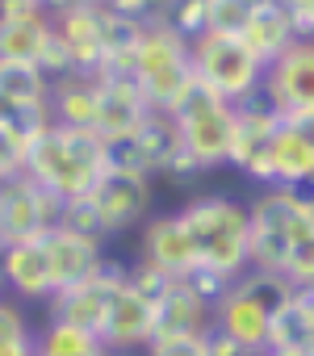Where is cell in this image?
<instances>
[{
    "label": "cell",
    "mask_w": 314,
    "mask_h": 356,
    "mask_svg": "<svg viewBox=\"0 0 314 356\" xmlns=\"http://www.w3.org/2000/svg\"><path fill=\"white\" fill-rule=\"evenodd\" d=\"M26 331H34V327L26 323L22 302H13V298L0 293V343H5V339H17V335H26Z\"/></svg>",
    "instance_id": "d590c367"
},
{
    "label": "cell",
    "mask_w": 314,
    "mask_h": 356,
    "mask_svg": "<svg viewBox=\"0 0 314 356\" xmlns=\"http://www.w3.org/2000/svg\"><path fill=\"white\" fill-rule=\"evenodd\" d=\"M142 356H206V335H155Z\"/></svg>",
    "instance_id": "836d02e7"
},
{
    "label": "cell",
    "mask_w": 314,
    "mask_h": 356,
    "mask_svg": "<svg viewBox=\"0 0 314 356\" xmlns=\"http://www.w3.org/2000/svg\"><path fill=\"white\" fill-rule=\"evenodd\" d=\"M272 163H276V185L314 176V143L306 134H297L285 118H281V130H276V143H272Z\"/></svg>",
    "instance_id": "603a6c76"
},
{
    "label": "cell",
    "mask_w": 314,
    "mask_h": 356,
    "mask_svg": "<svg viewBox=\"0 0 314 356\" xmlns=\"http://www.w3.org/2000/svg\"><path fill=\"white\" fill-rule=\"evenodd\" d=\"M130 285H134L151 306H160V302L168 298V289L176 285V277H168L164 268H155V264H147V260H134V264H130Z\"/></svg>",
    "instance_id": "f546056e"
},
{
    "label": "cell",
    "mask_w": 314,
    "mask_h": 356,
    "mask_svg": "<svg viewBox=\"0 0 314 356\" xmlns=\"http://www.w3.org/2000/svg\"><path fill=\"white\" fill-rule=\"evenodd\" d=\"M109 5H113L122 17L138 22V26H164L176 0H109Z\"/></svg>",
    "instance_id": "1f68e13d"
},
{
    "label": "cell",
    "mask_w": 314,
    "mask_h": 356,
    "mask_svg": "<svg viewBox=\"0 0 314 356\" xmlns=\"http://www.w3.org/2000/svg\"><path fill=\"white\" fill-rule=\"evenodd\" d=\"M101 339H105L113 352H142V348L155 339V306H151L130 281L113 293Z\"/></svg>",
    "instance_id": "5bb4252c"
},
{
    "label": "cell",
    "mask_w": 314,
    "mask_h": 356,
    "mask_svg": "<svg viewBox=\"0 0 314 356\" xmlns=\"http://www.w3.org/2000/svg\"><path fill=\"white\" fill-rule=\"evenodd\" d=\"M126 281H130V264L105 252L101 268H97L88 281L67 285V289H59V293L47 302V314H51V318H67V323H76V327L101 335V331H105L109 302H113V293H117Z\"/></svg>",
    "instance_id": "ba28073f"
},
{
    "label": "cell",
    "mask_w": 314,
    "mask_h": 356,
    "mask_svg": "<svg viewBox=\"0 0 314 356\" xmlns=\"http://www.w3.org/2000/svg\"><path fill=\"white\" fill-rule=\"evenodd\" d=\"M264 356H310V352H264Z\"/></svg>",
    "instance_id": "ee69618b"
},
{
    "label": "cell",
    "mask_w": 314,
    "mask_h": 356,
    "mask_svg": "<svg viewBox=\"0 0 314 356\" xmlns=\"http://www.w3.org/2000/svg\"><path fill=\"white\" fill-rule=\"evenodd\" d=\"M239 38H243V47L268 67L272 59H281V55L301 38V30L293 26V17L285 13L281 0H256V13H251L247 30H243Z\"/></svg>",
    "instance_id": "ac0fdd59"
},
{
    "label": "cell",
    "mask_w": 314,
    "mask_h": 356,
    "mask_svg": "<svg viewBox=\"0 0 314 356\" xmlns=\"http://www.w3.org/2000/svg\"><path fill=\"white\" fill-rule=\"evenodd\" d=\"M272 318L276 314H268L239 281L226 289V298L214 306V327L218 331H226L231 339H239V343H247V348H256V352H268V331H272Z\"/></svg>",
    "instance_id": "e0dca14e"
},
{
    "label": "cell",
    "mask_w": 314,
    "mask_h": 356,
    "mask_svg": "<svg viewBox=\"0 0 314 356\" xmlns=\"http://www.w3.org/2000/svg\"><path fill=\"white\" fill-rule=\"evenodd\" d=\"M256 13V0H210V30L206 34H243Z\"/></svg>",
    "instance_id": "83f0119b"
},
{
    "label": "cell",
    "mask_w": 314,
    "mask_h": 356,
    "mask_svg": "<svg viewBox=\"0 0 314 356\" xmlns=\"http://www.w3.org/2000/svg\"><path fill=\"white\" fill-rule=\"evenodd\" d=\"M285 277L293 281V289H306V285H314V214H301V218L293 222Z\"/></svg>",
    "instance_id": "484cf974"
},
{
    "label": "cell",
    "mask_w": 314,
    "mask_h": 356,
    "mask_svg": "<svg viewBox=\"0 0 314 356\" xmlns=\"http://www.w3.org/2000/svg\"><path fill=\"white\" fill-rule=\"evenodd\" d=\"M130 76L138 80L151 109H172V101L193 80V42L181 38L168 22L164 26H142Z\"/></svg>",
    "instance_id": "277c9868"
},
{
    "label": "cell",
    "mask_w": 314,
    "mask_h": 356,
    "mask_svg": "<svg viewBox=\"0 0 314 356\" xmlns=\"http://www.w3.org/2000/svg\"><path fill=\"white\" fill-rule=\"evenodd\" d=\"M264 92L281 113L314 109V38H297L264 67Z\"/></svg>",
    "instance_id": "8fae6325"
},
{
    "label": "cell",
    "mask_w": 314,
    "mask_h": 356,
    "mask_svg": "<svg viewBox=\"0 0 314 356\" xmlns=\"http://www.w3.org/2000/svg\"><path fill=\"white\" fill-rule=\"evenodd\" d=\"M26 172L42 189H51L55 197L72 202V197H88L97 189V181L109 172L105 163V138L97 130H76V126H59L51 122L26 155Z\"/></svg>",
    "instance_id": "6da1fadb"
},
{
    "label": "cell",
    "mask_w": 314,
    "mask_h": 356,
    "mask_svg": "<svg viewBox=\"0 0 314 356\" xmlns=\"http://www.w3.org/2000/svg\"><path fill=\"white\" fill-rule=\"evenodd\" d=\"M0 293H5V285H0Z\"/></svg>",
    "instance_id": "f6af8a7d"
},
{
    "label": "cell",
    "mask_w": 314,
    "mask_h": 356,
    "mask_svg": "<svg viewBox=\"0 0 314 356\" xmlns=\"http://www.w3.org/2000/svg\"><path fill=\"white\" fill-rule=\"evenodd\" d=\"M193 76L210 84L218 97H226L231 105L264 88V63L235 34H201L193 42Z\"/></svg>",
    "instance_id": "5b68a950"
},
{
    "label": "cell",
    "mask_w": 314,
    "mask_h": 356,
    "mask_svg": "<svg viewBox=\"0 0 314 356\" xmlns=\"http://www.w3.org/2000/svg\"><path fill=\"white\" fill-rule=\"evenodd\" d=\"M239 109V134H235V155H231V168L239 176H247L251 185L260 189H272L276 185V163H272V143H276V130H281V109L268 101V92H251L247 101L235 105Z\"/></svg>",
    "instance_id": "8992f818"
},
{
    "label": "cell",
    "mask_w": 314,
    "mask_h": 356,
    "mask_svg": "<svg viewBox=\"0 0 314 356\" xmlns=\"http://www.w3.org/2000/svg\"><path fill=\"white\" fill-rule=\"evenodd\" d=\"M301 214H314V176H301V181H285V185H276Z\"/></svg>",
    "instance_id": "f35d334b"
},
{
    "label": "cell",
    "mask_w": 314,
    "mask_h": 356,
    "mask_svg": "<svg viewBox=\"0 0 314 356\" xmlns=\"http://www.w3.org/2000/svg\"><path fill=\"white\" fill-rule=\"evenodd\" d=\"M181 126V138H185V151L206 168H231V155H235V134H239V109L218 97L210 84H201L197 76L189 80V88L172 101L168 109Z\"/></svg>",
    "instance_id": "3957f363"
},
{
    "label": "cell",
    "mask_w": 314,
    "mask_h": 356,
    "mask_svg": "<svg viewBox=\"0 0 314 356\" xmlns=\"http://www.w3.org/2000/svg\"><path fill=\"white\" fill-rule=\"evenodd\" d=\"M55 30L67 47L76 72H101L105 67L109 51H105V34H101V17H97V0H84V5L59 13Z\"/></svg>",
    "instance_id": "2e32d148"
},
{
    "label": "cell",
    "mask_w": 314,
    "mask_h": 356,
    "mask_svg": "<svg viewBox=\"0 0 314 356\" xmlns=\"http://www.w3.org/2000/svg\"><path fill=\"white\" fill-rule=\"evenodd\" d=\"M206 356H264V352H256V348H247V343L231 339L226 331L210 327V331H206Z\"/></svg>",
    "instance_id": "74e56055"
},
{
    "label": "cell",
    "mask_w": 314,
    "mask_h": 356,
    "mask_svg": "<svg viewBox=\"0 0 314 356\" xmlns=\"http://www.w3.org/2000/svg\"><path fill=\"white\" fill-rule=\"evenodd\" d=\"M168 26H172L181 38L197 42V38L210 30V0H176L172 13H168Z\"/></svg>",
    "instance_id": "f1b7e54d"
},
{
    "label": "cell",
    "mask_w": 314,
    "mask_h": 356,
    "mask_svg": "<svg viewBox=\"0 0 314 356\" xmlns=\"http://www.w3.org/2000/svg\"><path fill=\"white\" fill-rule=\"evenodd\" d=\"M285 122H289L297 134H306V138L314 143V109H297V113H285Z\"/></svg>",
    "instance_id": "b9f144b4"
},
{
    "label": "cell",
    "mask_w": 314,
    "mask_h": 356,
    "mask_svg": "<svg viewBox=\"0 0 314 356\" xmlns=\"http://www.w3.org/2000/svg\"><path fill=\"white\" fill-rule=\"evenodd\" d=\"M13 176H17V172H9V168H0V189H5V185L13 181Z\"/></svg>",
    "instance_id": "7bdbcfd3"
},
{
    "label": "cell",
    "mask_w": 314,
    "mask_h": 356,
    "mask_svg": "<svg viewBox=\"0 0 314 356\" xmlns=\"http://www.w3.org/2000/svg\"><path fill=\"white\" fill-rule=\"evenodd\" d=\"M26 155H30V138L9 126V122H0V168H9V172H26Z\"/></svg>",
    "instance_id": "e575fe53"
},
{
    "label": "cell",
    "mask_w": 314,
    "mask_h": 356,
    "mask_svg": "<svg viewBox=\"0 0 314 356\" xmlns=\"http://www.w3.org/2000/svg\"><path fill=\"white\" fill-rule=\"evenodd\" d=\"M47 0H0V22H47Z\"/></svg>",
    "instance_id": "8d00e7d4"
},
{
    "label": "cell",
    "mask_w": 314,
    "mask_h": 356,
    "mask_svg": "<svg viewBox=\"0 0 314 356\" xmlns=\"http://www.w3.org/2000/svg\"><path fill=\"white\" fill-rule=\"evenodd\" d=\"M63 227H72V231H80V235H92V239H109L105 227H101V214H97L92 197H72V202H63Z\"/></svg>",
    "instance_id": "4dcf8cb0"
},
{
    "label": "cell",
    "mask_w": 314,
    "mask_h": 356,
    "mask_svg": "<svg viewBox=\"0 0 314 356\" xmlns=\"http://www.w3.org/2000/svg\"><path fill=\"white\" fill-rule=\"evenodd\" d=\"M185 285H189V289H193L206 306H218L235 281H231V277H222V273H214V268H206V264H197V268L185 277Z\"/></svg>",
    "instance_id": "d6a6232c"
},
{
    "label": "cell",
    "mask_w": 314,
    "mask_h": 356,
    "mask_svg": "<svg viewBox=\"0 0 314 356\" xmlns=\"http://www.w3.org/2000/svg\"><path fill=\"white\" fill-rule=\"evenodd\" d=\"M0 285L17 302H51L59 293V281L47 243L42 239L0 243Z\"/></svg>",
    "instance_id": "30bf717a"
},
{
    "label": "cell",
    "mask_w": 314,
    "mask_h": 356,
    "mask_svg": "<svg viewBox=\"0 0 314 356\" xmlns=\"http://www.w3.org/2000/svg\"><path fill=\"white\" fill-rule=\"evenodd\" d=\"M181 222L197 248V264L239 281L251 252V206L231 193H201L181 206Z\"/></svg>",
    "instance_id": "7a4b0ae2"
},
{
    "label": "cell",
    "mask_w": 314,
    "mask_h": 356,
    "mask_svg": "<svg viewBox=\"0 0 314 356\" xmlns=\"http://www.w3.org/2000/svg\"><path fill=\"white\" fill-rule=\"evenodd\" d=\"M214 327V306H206L185 281L168 289V298L155 306V335H206Z\"/></svg>",
    "instance_id": "ffe728a7"
},
{
    "label": "cell",
    "mask_w": 314,
    "mask_h": 356,
    "mask_svg": "<svg viewBox=\"0 0 314 356\" xmlns=\"http://www.w3.org/2000/svg\"><path fill=\"white\" fill-rule=\"evenodd\" d=\"M51 34H55V17H47V22H0V59L42 63Z\"/></svg>",
    "instance_id": "7402d4cb"
},
{
    "label": "cell",
    "mask_w": 314,
    "mask_h": 356,
    "mask_svg": "<svg viewBox=\"0 0 314 356\" xmlns=\"http://www.w3.org/2000/svg\"><path fill=\"white\" fill-rule=\"evenodd\" d=\"M63 222V197L42 189L30 172H17L0 189V243H22V239H42Z\"/></svg>",
    "instance_id": "52a82bcc"
},
{
    "label": "cell",
    "mask_w": 314,
    "mask_h": 356,
    "mask_svg": "<svg viewBox=\"0 0 314 356\" xmlns=\"http://www.w3.org/2000/svg\"><path fill=\"white\" fill-rule=\"evenodd\" d=\"M105 163H109V172L151 176L147 151H142V143H138V130H130V134H109V138H105Z\"/></svg>",
    "instance_id": "4316f807"
},
{
    "label": "cell",
    "mask_w": 314,
    "mask_h": 356,
    "mask_svg": "<svg viewBox=\"0 0 314 356\" xmlns=\"http://www.w3.org/2000/svg\"><path fill=\"white\" fill-rule=\"evenodd\" d=\"M0 97L5 101H30V105H51V76L38 63L0 59Z\"/></svg>",
    "instance_id": "cb8c5ba5"
},
{
    "label": "cell",
    "mask_w": 314,
    "mask_h": 356,
    "mask_svg": "<svg viewBox=\"0 0 314 356\" xmlns=\"http://www.w3.org/2000/svg\"><path fill=\"white\" fill-rule=\"evenodd\" d=\"M281 5L293 17V26L301 30V38H314V0H281Z\"/></svg>",
    "instance_id": "ab89813d"
},
{
    "label": "cell",
    "mask_w": 314,
    "mask_h": 356,
    "mask_svg": "<svg viewBox=\"0 0 314 356\" xmlns=\"http://www.w3.org/2000/svg\"><path fill=\"white\" fill-rule=\"evenodd\" d=\"M38 339V356H113V348L97 335V331H84L67 318H51L34 331Z\"/></svg>",
    "instance_id": "44dd1931"
},
{
    "label": "cell",
    "mask_w": 314,
    "mask_h": 356,
    "mask_svg": "<svg viewBox=\"0 0 314 356\" xmlns=\"http://www.w3.org/2000/svg\"><path fill=\"white\" fill-rule=\"evenodd\" d=\"M151 113V101L142 97L138 80L126 72H97V134H130Z\"/></svg>",
    "instance_id": "4fadbf2b"
},
{
    "label": "cell",
    "mask_w": 314,
    "mask_h": 356,
    "mask_svg": "<svg viewBox=\"0 0 314 356\" xmlns=\"http://www.w3.org/2000/svg\"><path fill=\"white\" fill-rule=\"evenodd\" d=\"M0 356H38L34 331H26V335H17V339H5V343H0Z\"/></svg>",
    "instance_id": "60d3db41"
},
{
    "label": "cell",
    "mask_w": 314,
    "mask_h": 356,
    "mask_svg": "<svg viewBox=\"0 0 314 356\" xmlns=\"http://www.w3.org/2000/svg\"><path fill=\"white\" fill-rule=\"evenodd\" d=\"M97 214H101V227L105 235H126L134 227H142L151 218V202H155V189H151V176H134V172H105L97 189L88 193Z\"/></svg>",
    "instance_id": "9c48e42d"
},
{
    "label": "cell",
    "mask_w": 314,
    "mask_h": 356,
    "mask_svg": "<svg viewBox=\"0 0 314 356\" xmlns=\"http://www.w3.org/2000/svg\"><path fill=\"white\" fill-rule=\"evenodd\" d=\"M138 260L155 264V268H164L168 277L185 281L193 268H197V248L181 222V210L172 214H151L138 231Z\"/></svg>",
    "instance_id": "7c38bea8"
},
{
    "label": "cell",
    "mask_w": 314,
    "mask_h": 356,
    "mask_svg": "<svg viewBox=\"0 0 314 356\" xmlns=\"http://www.w3.org/2000/svg\"><path fill=\"white\" fill-rule=\"evenodd\" d=\"M42 243H47V252H51V264H55V281H59V289L88 281V277L101 268V260H105V239L80 235V231H72V227H63V222H59L55 231H47Z\"/></svg>",
    "instance_id": "9a60e30c"
},
{
    "label": "cell",
    "mask_w": 314,
    "mask_h": 356,
    "mask_svg": "<svg viewBox=\"0 0 314 356\" xmlns=\"http://www.w3.org/2000/svg\"><path fill=\"white\" fill-rule=\"evenodd\" d=\"M51 118L59 126L97 130V72H72L51 84Z\"/></svg>",
    "instance_id": "d6986e66"
},
{
    "label": "cell",
    "mask_w": 314,
    "mask_h": 356,
    "mask_svg": "<svg viewBox=\"0 0 314 356\" xmlns=\"http://www.w3.org/2000/svg\"><path fill=\"white\" fill-rule=\"evenodd\" d=\"M310 318L306 310L297 306V293L293 302L272 318V331H268V352H310Z\"/></svg>",
    "instance_id": "d4e9b609"
}]
</instances>
